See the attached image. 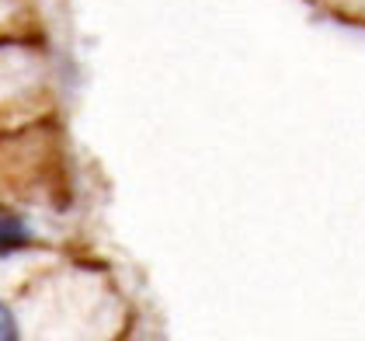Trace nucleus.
Listing matches in <instances>:
<instances>
[{
    "label": "nucleus",
    "instance_id": "f257e3e1",
    "mask_svg": "<svg viewBox=\"0 0 365 341\" xmlns=\"http://www.w3.org/2000/svg\"><path fill=\"white\" fill-rule=\"evenodd\" d=\"M31 240V230L14 220V216H0V255H14Z\"/></svg>",
    "mask_w": 365,
    "mask_h": 341
},
{
    "label": "nucleus",
    "instance_id": "f03ea898",
    "mask_svg": "<svg viewBox=\"0 0 365 341\" xmlns=\"http://www.w3.org/2000/svg\"><path fill=\"white\" fill-rule=\"evenodd\" d=\"M0 341H21V335H18V320H14L11 307H4V303H0Z\"/></svg>",
    "mask_w": 365,
    "mask_h": 341
}]
</instances>
